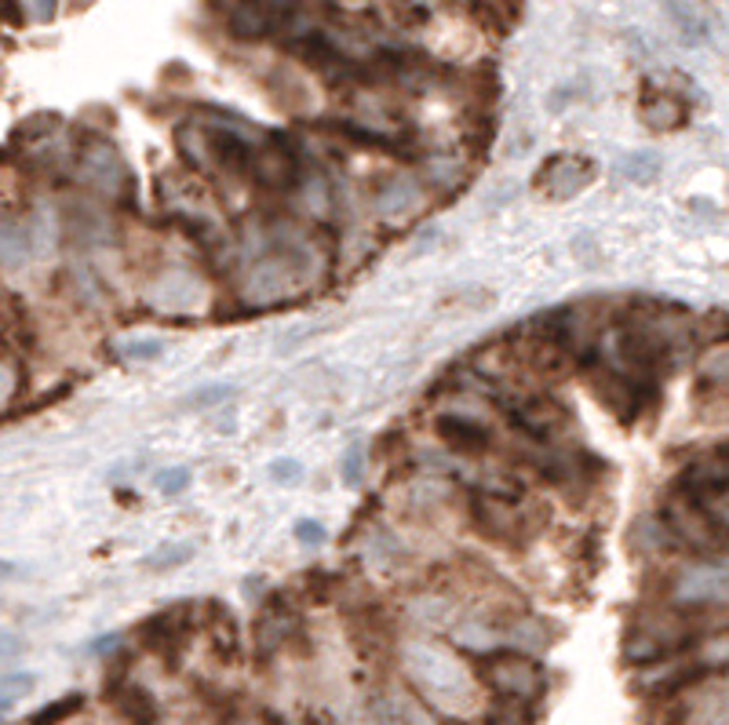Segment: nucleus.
Here are the masks:
<instances>
[{
  "mask_svg": "<svg viewBox=\"0 0 729 725\" xmlns=\"http://www.w3.org/2000/svg\"><path fill=\"white\" fill-rule=\"evenodd\" d=\"M401 660H405V671L412 685L420 690L427 704L452 711H471L474 707V679L471 671L460 664L456 656H449L445 649L427 645V642H412L401 649Z\"/></svg>",
  "mask_w": 729,
  "mask_h": 725,
  "instance_id": "nucleus-1",
  "label": "nucleus"
},
{
  "mask_svg": "<svg viewBox=\"0 0 729 725\" xmlns=\"http://www.w3.org/2000/svg\"><path fill=\"white\" fill-rule=\"evenodd\" d=\"M468 510H471L474 529L500 547L530 543L540 529V507H533L522 489L482 485V489H471Z\"/></svg>",
  "mask_w": 729,
  "mask_h": 725,
  "instance_id": "nucleus-2",
  "label": "nucleus"
},
{
  "mask_svg": "<svg viewBox=\"0 0 729 725\" xmlns=\"http://www.w3.org/2000/svg\"><path fill=\"white\" fill-rule=\"evenodd\" d=\"M478 679L493 696L518 707L536 704L547 693V671L525 649H489V653H482V664H478Z\"/></svg>",
  "mask_w": 729,
  "mask_h": 725,
  "instance_id": "nucleus-3",
  "label": "nucleus"
},
{
  "mask_svg": "<svg viewBox=\"0 0 729 725\" xmlns=\"http://www.w3.org/2000/svg\"><path fill=\"white\" fill-rule=\"evenodd\" d=\"M493 405L514 431L540 445H555L569 427V408L544 391H493Z\"/></svg>",
  "mask_w": 729,
  "mask_h": 725,
  "instance_id": "nucleus-4",
  "label": "nucleus"
},
{
  "mask_svg": "<svg viewBox=\"0 0 729 725\" xmlns=\"http://www.w3.org/2000/svg\"><path fill=\"white\" fill-rule=\"evenodd\" d=\"M660 518L668 525L675 547H686L697 558H719L729 551V532L697 504V496L689 489H678Z\"/></svg>",
  "mask_w": 729,
  "mask_h": 725,
  "instance_id": "nucleus-5",
  "label": "nucleus"
},
{
  "mask_svg": "<svg viewBox=\"0 0 729 725\" xmlns=\"http://www.w3.org/2000/svg\"><path fill=\"white\" fill-rule=\"evenodd\" d=\"M197 623H201V605L172 602L165 609L150 612L140 628H135V639H140V645L150 649V653H157L161 660L175 664L186 642H191V634L197 631Z\"/></svg>",
  "mask_w": 729,
  "mask_h": 725,
  "instance_id": "nucleus-6",
  "label": "nucleus"
},
{
  "mask_svg": "<svg viewBox=\"0 0 729 725\" xmlns=\"http://www.w3.org/2000/svg\"><path fill=\"white\" fill-rule=\"evenodd\" d=\"M73 160H78L81 179L106 197H124L135 186V175L129 172L124 157L117 154V146H113L106 135H84L78 149H73Z\"/></svg>",
  "mask_w": 729,
  "mask_h": 725,
  "instance_id": "nucleus-7",
  "label": "nucleus"
},
{
  "mask_svg": "<svg viewBox=\"0 0 729 725\" xmlns=\"http://www.w3.org/2000/svg\"><path fill=\"white\" fill-rule=\"evenodd\" d=\"M689 642H694V634H689V628L678 617H646L643 623H635V628L627 631L624 656H627V664L649 667L668 656H678Z\"/></svg>",
  "mask_w": 729,
  "mask_h": 725,
  "instance_id": "nucleus-8",
  "label": "nucleus"
},
{
  "mask_svg": "<svg viewBox=\"0 0 729 725\" xmlns=\"http://www.w3.org/2000/svg\"><path fill=\"white\" fill-rule=\"evenodd\" d=\"M675 609H726L729 605V566L700 558L694 566L678 569L671 580Z\"/></svg>",
  "mask_w": 729,
  "mask_h": 725,
  "instance_id": "nucleus-9",
  "label": "nucleus"
},
{
  "mask_svg": "<svg viewBox=\"0 0 729 725\" xmlns=\"http://www.w3.org/2000/svg\"><path fill=\"white\" fill-rule=\"evenodd\" d=\"M434 434L442 437V445L456 456H485V453H493V445H496L493 427L468 416V412H438Z\"/></svg>",
  "mask_w": 729,
  "mask_h": 725,
  "instance_id": "nucleus-10",
  "label": "nucleus"
},
{
  "mask_svg": "<svg viewBox=\"0 0 729 725\" xmlns=\"http://www.w3.org/2000/svg\"><path fill=\"white\" fill-rule=\"evenodd\" d=\"M103 693L110 696V704L121 711L124 722H132V725H161L157 696L150 693L143 682L129 679V674H124L121 667H113V674L103 685Z\"/></svg>",
  "mask_w": 729,
  "mask_h": 725,
  "instance_id": "nucleus-11",
  "label": "nucleus"
},
{
  "mask_svg": "<svg viewBox=\"0 0 729 725\" xmlns=\"http://www.w3.org/2000/svg\"><path fill=\"white\" fill-rule=\"evenodd\" d=\"M591 183H595V165L576 154H555L547 160V168H540L536 175V186L551 201H569V197H576Z\"/></svg>",
  "mask_w": 729,
  "mask_h": 725,
  "instance_id": "nucleus-12",
  "label": "nucleus"
},
{
  "mask_svg": "<svg viewBox=\"0 0 729 725\" xmlns=\"http://www.w3.org/2000/svg\"><path fill=\"white\" fill-rule=\"evenodd\" d=\"M299 631V612L296 605L288 602L281 594H270L267 602L259 605V617H256V628H253V642H256V653L259 656H270L292 639Z\"/></svg>",
  "mask_w": 729,
  "mask_h": 725,
  "instance_id": "nucleus-13",
  "label": "nucleus"
},
{
  "mask_svg": "<svg viewBox=\"0 0 729 725\" xmlns=\"http://www.w3.org/2000/svg\"><path fill=\"white\" fill-rule=\"evenodd\" d=\"M201 628L212 634V642H216V653L226 660V664H234L237 656H242V634H237V620L234 612L226 609L216 598H208L205 605H201Z\"/></svg>",
  "mask_w": 729,
  "mask_h": 725,
  "instance_id": "nucleus-14",
  "label": "nucleus"
},
{
  "mask_svg": "<svg viewBox=\"0 0 729 725\" xmlns=\"http://www.w3.org/2000/svg\"><path fill=\"white\" fill-rule=\"evenodd\" d=\"M223 27H226V33H230V37H237V41H253V44L267 41V37L278 30L270 15H263L259 8L245 4V0H230V4H226Z\"/></svg>",
  "mask_w": 729,
  "mask_h": 725,
  "instance_id": "nucleus-15",
  "label": "nucleus"
},
{
  "mask_svg": "<svg viewBox=\"0 0 729 725\" xmlns=\"http://www.w3.org/2000/svg\"><path fill=\"white\" fill-rule=\"evenodd\" d=\"M372 715L376 725H434V718L427 715V707H420L417 700H409L405 693H376L372 696Z\"/></svg>",
  "mask_w": 729,
  "mask_h": 725,
  "instance_id": "nucleus-16",
  "label": "nucleus"
},
{
  "mask_svg": "<svg viewBox=\"0 0 729 725\" xmlns=\"http://www.w3.org/2000/svg\"><path fill=\"white\" fill-rule=\"evenodd\" d=\"M638 117H643V124L653 132H671L686 124V106H682V99L671 92H646L643 106H638Z\"/></svg>",
  "mask_w": 729,
  "mask_h": 725,
  "instance_id": "nucleus-17",
  "label": "nucleus"
},
{
  "mask_svg": "<svg viewBox=\"0 0 729 725\" xmlns=\"http://www.w3.org/2000/svg\"><path fill=\"white\" fill-rule=\"evenodd\" d=\"M30 256H33L30 222L19 216H4L0 219V267L19 270Z\"/></svg>",
  "mask_w": 729,
  "mask_h": 725,
  "instance_id": "nucleus-18",
  "label": "nucleus"
},
{
  "mask_svg": "<svg viewBox=\"0 0 729 725\" xmlns=\"http://www.w3.org/2000/svg\"><path fill=\"white\" fill-rule=\"evenodd\" d=\"M420 205H423L420 186L412 183V179H405V175H394V179L387 183L380 194H376V208H380L387 219H405Z\"/></svg>",
  "mask_w": 729,
  "mask_h": 725,
  "instance_id": "nucleus-19",
  "label": "nucleus"
},
{
  "mask_svg": "<svg viewBox=\"0 0 729 725\" xmlns=\"http://www.w3.org/2000/svg\"><path fill=\"white\" fill-rule=\"evenodd\" d=\"M689 493L697 496V504L729 532V481H689Z\"/></svg>",
  "mask_w": 729,
  "mask_h": 725,
  "instance_id": "nucleus-20",
  "label": "nucleus"
},
{
  "mask_svg": "<svg viewBox=\"0 0 729 725\" xmlns=\"http://www.w3.org/2000/svg\"><path fill=\"white\" fill-rule=\"evenodd\" d=\"M191 558H194V543H161V547H154V551L143 558V569H150V572H172V569H183Z\"/></svg>",
  "mask_w": 729,
  "mask_h": 725,
  "instance_id": "nucleus-21",
  "label": "nucleus"
},
{
  "mask_svg": "<svg viewBox=\"0 0 729 725\" xmlns=\"http://www.w3.org/2000/svg\"><path fill=\"white\" fill-rule=\"evenodd\" d=\"M697 667L704 671V674H711V671H729V631H719V634H711V639H700V645H697Z\"/></svg>",
  "mask_w": 729,
  "mask_h": 725,
  "instance_id": "nucleus-22",
  "label": "nucleus"
},
{
  "mask_svg": "<svg viewBox=\"0 0 729 725\" xmlns=\"http://www.w3.org/2000/svg\"><path fill=\"white\" fill-rule=\"evenodd\" d=\"M620 172L638 186L657 183L660 179V154H653V149H635V154H627L620 160Z\"/></svg>",
  "mask_w": 729,
  "mask_h": 725,
  "instance_id": "nucleus-23",
  "label": "nucleus"
},
{
  "mask_svg": "<svg viewBox=\"0 0 729 725\" xmlns=\"http://www.w3.org/2000/svg\"><path fill=\"white\" fill-rule=\"evenodd\" d=\"M81 711H84V693H66V696H59L48 707L37 711V715L30 718V725H62L66 718L81 715Z\"/></svg>",
  "mask_w": 729,
  "mask_h": 725,
  "instance_id": "nucleus-24",
  "label": "nucleus"
},
{
  "mask_svg": "<svg viewBox=\"0 0 729 725\" xmlns=\"http://www.w3.org/2000/svg\"><path fill=\"white\" fill-rule=\"evenodd\" d=\"M700 380L704 383H729V343L711 346L700 358Z\"/></svg>",
  "mask_w": 729,
  "mask_h": 725,
  "instance_id": "nucleus-25",
  "label": "nucleus"
},
{
  "mask_svg": "<svg viewBox=\"0 0 729 725\" xmlns=\"http://www.w3.org/2000/svg\"><path fill=\"white\" fill-rule=\"evenodd\" d=\"M230 394H234V386H230V383H208V386H197V391L186 394L183 408H194V412L216 408V405H223Z\"/></svg>",
  "mask_w": 729,
  "mask_h": 725,
  "instance_id": "nucleus-26",
  "label": "nucleus"
},
{
  "mask_svg": "<svg viewBox=\"0 0 729 725\" xmlns=\"http://www.w3.org/2000/svg\"><path fill=\"white\" fill-rule=\"evenodd\" d=\"M59 124H62L59 114H48V110H41V114H30L27 121L19 124V128H16V139H27V143L48 139V135H55Z\"/></svg>",
  "mask_w": 729,
  "mask_h": 725,
  "instance_id": "nucleus-27",
  "label": "nucleus"
},
{
  "mask_svg": "<svg viewBox=\"0 0 729 725\" xmlns=\"http://www.w3.org/2000/svg\"><path fill=\"white\" fill-rule=\"evenodd\" d=\"M245 4H253V8H259L263 15H270L274 19V27H285V22H292L296 15H299V4L304 0H245Z\"/></svg>",
  "mask_w": 729,
  "mask_h": 725,
  "instance_id": "nucleus-28",
  "label": "nucleus"
},
{
  "mask_svg": "<svg viewBox=\"0 0 729 725\" xmlns=\"http://www.w3.org/2000/svg\"><path fill=\"white\" fill-rule=\"evenodd\" d=\"M191 470L186 467H165L157 474V493L161 496H183L186 489H191Z\"/></svg>",
  "mask_w": 729,
  "mask_h": 725,
  "instance_id": "nucleus-29",
  "label": "nucleus"
},
{
  "mask_svg": "<svg viewBox=\"0 0 729 725\" xmlns=\"http://www.w3.org/2000/svg\"><path fill=\"white\" fill-rule=\"evenodd\" d=\"M292 536H296L299 543H307V547H321L325 540H329V529H325L321 521H314V518H299L292 525Z\"/></svg>",
  "mask_w": 729,
  "mask_h": 725,
  "instance_id": "nucleus-30",
  "label": "nucleus"
},
{
  "mask_svg": "<svg viewBox=\"0 0 729 725\" xmlns=\"http://www.w3.org/2000/svg\"><path fill=\"white\" fill-rule=\"evenodd\" d=\"M270 478L281 481V485H296L299 478H304V464H299V459H288V456L274 459V464H270Z\"/></svg>",
  "mask_w": 729,
  "mask_h": 725,
  "instance_id": "nucleus-31",
  "label": "nucleus"
},
{
  "mask_svg": "<svg viewBox=\"0 0 729 725\" xmlns=\"http://www.w3.org/2000/svg\"><path fill=\"white\" fill-rule=\"evenodd\" d=\"M33 685H37V679H33V674H27V671H22V674H0V693H4V696H27Z\"/></svg>",
  "mask_w": 729,
  "mask_h": 725,
  "instance_id": "nucleus-32",
  "label": "nucleus"
},
{
  "mask_svg": "<svg viewBox=\"0 0 729 725\" xmlns=\"http://www.w3.org/2000/svg\"><path fill=\"white\" fill-rule=\"evenodd\" d=\"M361 470H364V456L358 453V448H350V453L343 456V464H339V478H343V485H358Z\"/></svg>",
  "mask_w": 729,
  "mask_h": 725,
  "instance_id": "nucleus-33",
  "label": "nucleus"
},
{
  "mask_svg": "<svg viewBox=\"0 0 729 725\" xmlns=\"http://www.w3.org/2000/svg\"><path fill=\"white\" fill-rule=\"evenodd\" d=\"M22 8L33 22H52L59 15V0H22Z\"/></svg>",
  "mask_w": 729,
  "mask_h": 725,
  "instance_id": "nucleus-34",
  "label": "nucleus"
},
{
  "mask_svg": "<svg viewBox=\"0 0 729 725\" xmlns=\"http://www.w3.org/2000/svg\"><path fill=\"white\" fill-rule=\"evenodd\" d=\"M22 653H27V642H22V634L0 628V660H16Z\"/></svg>",
  "mask_w": 729,
  "mask_h": 725,
  "instance_id": "nucleus-35",
  "label": "nucleus"
},
{
  "mask_svg": "<svg viewBox=\"0 0 729 725\" xmlns=\"http://www.w3.org/2000/svg\"><path fill=\"white\" fill-rule=\"evenodd\" d=\"M165 354V343L161 340H150V343H129V350H124V358L129 361H154Z\"/></svg>",
  "mask_w": 729,
  "mask_h": 725,
  "instance_id": "nucleus-36",
  "label": "nucleus"
},
{
  "mask_svg": "<svg viewBox=\"0 0 729 725\" xmlns=\"http://www.w3.org/2000/svg\"><path fill=\"white\" fill-rule=\"evenodd\" d=\"M0 22H8V27H22V22H27V8H22V0H0Z\"/></svg>",
  "mask_w": 729,
  "mask_h": 725,
  "instance_id": "nucleus-37",
  "label": "nucleus"
},
{
  "mask_svg": "<svg viewBox=\"0 0 729 725\" xmlns=\"http://www.w3.org/2000/svg\"><path fill=\"white\" fill-rule=\"evenodd\" d=\"M22 572H27V569H22L19 561H8V558H0V580H19Z\"/></svg>",
  "mask_w": 729,
  "mask_h": 725,
  "instance_id": "nucleus-38",
  "label": "nucleus"
},
{
  "mask_svg": "<svg viewBox=\"0 0 729 725\" xmlns=\"http://www.w3.org/2000/svg\"><path fill=\"white\" fill-rule=\"evenodd\" d=\"M113 645H117V634H106V639H99L92 649H95V653H103V649H113Z\"/></svg>",
  "mask_w": 729,
  "mask_h": 725,
  "instance_id": "nucleus-39",
  "label": "nucleus"
}]
</instances>
